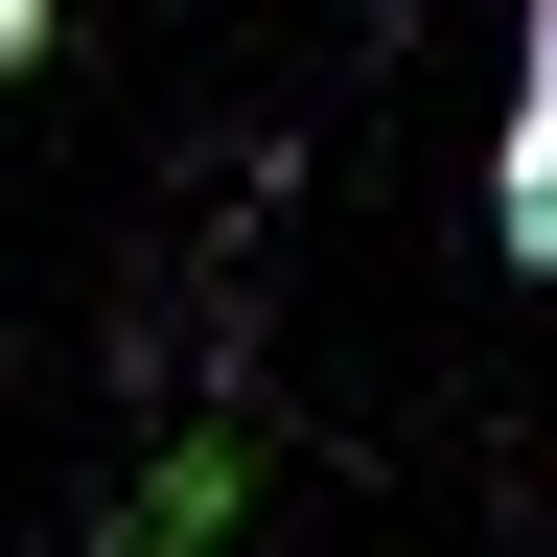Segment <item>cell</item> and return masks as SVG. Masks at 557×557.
Masks as SVG:
<instances>
[{"instance_id": "cell-1", "label": "cell", "mask_w": 557, "mask_h": 557, "mask_svg": "<svg viewBox=\"0 0 557 557\" xmlns=\"http://www.w3.org/2000/svg\"><path fill=\"white\" fill-rule=\"evenodd\" d=\"M233 511H256V442H233V418H186V442L116 487V534H94V557H209Z\"/></svg>"}, {"instance_id": "cell-2", "label": "cell", "mask_w": 557, "mask_h": 557, "mask_svg": "<svg viewBox=\"0 0 557 557\" xmlns=\"http://www.w3.org/2000/svg\"><path fill=\"white\" fill-rule=\"evenodd\" d=\"M487 256H511V278H557V47L511 70V139H487Z\"/></svg>"}, {"instance_id": "cell-3", "label": "cell", "mask_w": 557, "mask_h": 557, "mask_svg": "<svg viewBox=\"0 0 557 557\" xmlns=\"http://www.w3.org/2000/svg\"><path fill=\"white\" fill-rule=\"evenodd\" d=\"M47 24H70V0H0V94H24V70H47Z\"/></svg>"}]
</instances>
